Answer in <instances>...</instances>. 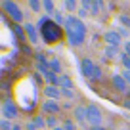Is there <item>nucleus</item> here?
I'll list each match as a JSON object with an SVG mask.
<instances>
[{
	"label": "nucleus",
	"instance_id": "f257e3e1",
	"mask_svg": "<svg viewBox=\"0 0 130 130\" xmlns=\"http://www.w3.org/2000/svg\"><path fill=\"white\" fill-rule=\"evenodd\" d=\"M37 27H38V31H40V35H42V38H44V42H48V44H54V42L61 40V37H63L61 27L56 23V21H52L48 15H40V19H38Z\"/></svg>",
	"mask_w": 130,
	"mask_h": 130
},
{
	"label": "nucleus",
	"instance_id": "f03ea898",
	"mask_svg": "<svg viewBox=\"0 0 130 130\" xmlns=\"http://www.w3.org/2000/svg\"><path fill=\"white\" fill-rule=\"evenodd\" d=\"M65 31H67V38H69L71 46H80L86 38V27L78 17L69 15L67 23H65Z\"/></svg>",
	"mask_w": 130,
	"mask_h": 130
},
{
	"label": "nucleus",
	"instance_id": "7ed1b4c3",
	"mask_svg": "<svg viewBox=\"0 0 130 130\" xmlns=\"http://www.w3.org/2000/svg\"><path fill=\"white\" fill-rule=\"evenodd\" d=\"M80 71H82L84 77L92 78V80H100V78H102V69H100L92 59H88V57H84V59L80 61Z\"/></svg>",
	"mask_w": 130,
	"mask_h": 130
},
{
	"label": "nucleus",
	"instance_id": "20e7f679",
	"mask_svg": "<svg viewBox=\"0 0 130 130\" xmlns=\"http://www.w3.org/2000/svg\"><path fill=\"white\" fill-rule=\"evenodd\" d=\"M2 8H4V12L8 13L15 23H21V21H23V12L19 10L17 4H13V2H2Z\"/></svg>",
	"mask_w": 130,
	"mask_h": 130
},
{
	"label": "nucleus",
	"instance_id": "39448f33",
	"mask_svg": "<svg viewBox=\"0 0 130 130\" xmlns=\"http://www.w3.org/2000/svg\"><path fill=\"white\" fill-rule=\"evenodd\" d=\"M88 107V122L92 124V128H98L102 124V111L98 105H86Z\"/></svg>",
	"mask_w": 130,
	"mask_h": 130
},
{
	"label": "nucleus",
	"instance_id": "423d86ee",
	"mask_svg": "<svg viewBox=\"0 0 130 130\" xmlns=\"http://www.w3.org/2000/svg\"><path fill=\"white\" fill-rule=\"evenodd\" d=\"M2 117H4L6 121H12V119L17 117V107H15V103H13L12 100H6V102L2 103Z\"/></svg>",
	"mask_w": 130,
	"mask_h": 130
},
{
	"label": "nucleus",
	"instance_id": "0eeeda50",
	"mask_svg": "<svg viewBox=\"0 0 130 130\" xmlns=\"http://www.w3.org/2000/svg\"><path fill=\"white\" fill-rule=\"evenodd\" d=\"M103 38H105V42L109 46H115V48H119V44H121V40H122L119 31H107L105 35H103Z\"/></svg>",
	"mask_w": 130,
	"mask_h": 130
},
{
	"label": "nucleus",
	"instance_id": "6e6552de",
	"mask_svg": "<svg viewBox=\"0 0 130 130\" xmlns=\"http://www.w3.org/2000/svg\"><path fill=\"white\" fill-rule=\"evenodd\" d=\"M111 84H113L115 90H119V92H128V82H126L121 75H115V77L111 78Z\"/></svg>",
	"mask_w": 130,
	"mask_h": 130
},
{
	"label": "nucleus",
	"instance_id": "1a4fd4ad",
	"mask_svg": "<svg viewBox=\"0 0 130 130\" xmlns=\"http://www.w3.org/2000/svg\"><path fill=\"white\" fill-rule=\"evenodd\" d=\"M44 94L48 100H57V98H61V88L59 86H52V84H46L44 86Z\"/></svg>",
	"mask_w": 130,
	"mask_h": 130
},
{
	"label": "nucleus",
	"instance_id": "9d476101",
	"mask_svg": "<svg viewBox=\"0 0 130 130\" xmlns=\"http://www.w3.org/2000/svg\"><path fill=\"white\" fill-rule=\"evenodd\" d=\"M25 32H27V38L31 42H38V27L32 23H27L25 25Z\"/></svg>",
	"mask_w": 130,
	"mask_h": 130
},
{
	"label": "nucleus",
	"instance_id": "9b49d317",
	"mask_svg": "<svg viewBox=\"0 0 130 130\" xmlns=\"http://www.w3.org/2000/svg\"><path fill=\"white\" fill-rule=\"evenodd\" d=\"M42 109H44L46 113H59L61 105L57 103V100H46V102L42 103Z\"/></svg>",
	"mask_w": 130,
	"mask_h": 130
},
{
	"label": "nucleus",
	"instance_id": "f8f14e48",
	"mask_svg": "<svg viewBox=\"0 0 130 130\" xmlns=\"http://www.w3.org/2000/svg\"><path fill=\"white\" fill-rule=\"evenodd\" d=\"M75 119H77V122H86L88 121V107L77 105L75 107Z\"/></svg>",
	"mask_w": 130,
	"mask_h": 130
},
{
	"label": "nucleus",
	"instance_id": "ddd939ff",
	"mask_svg": "<svg viewBox=\"0 0 130 130\" xmlns=\"http://www.w3.org/2000/svg\"><path fill=\"white\" fill-rule=\"evenodd\" d=\"M73 78L69 77V75H59V88H65V90H73Z\"/></svg>",
	"mask_w": 130,
	"mask_h": 130
},
{
	"label": "nucleus",
	"instance_id": "4468645a",
	"mask_svg": "<svg viewBox=\"0 0 130 130\" xmlns=\"http://www.w3.org/2000/svg\"><path fill=\"white\" fill-rule=\"evenodd\" d=\"M117 54H119V48H115V46H107L103 59H115V57H117Z\"/></svg>",
	"mask_w": 130,
	"mask_h": 130
},
{
	"label": "nucleus",
	"instance_id": "2eb2a0df",
	"mask_svg": "<svg viewBox=\"0 0 130 130\" xmlns=\"http://www.w3.org/2000/svg\"><path fill=\"white\" fill-rule=\"evenodd\" d=\"M50 69H52L54 75H63V73H61V63H59V59H52V61H50Z\"/></svg>",
	"mask_w": 130,
	"mask_h": 130
},
{
	"label": "nucleus",
	"instance_id": "dca6fc26",
	"mask_svg": "<svg viewBox=\"0 0 130 130\" xmlns=\"http://www.w3.org/2000/svg\"><path fill=\"white\" fill-rule=\"evenodd\" d=\"M54 21H56V23L61 27V25H65V23H67V17H65L61 12H56V15H54Z\"/></svg>",
	"mask_w": 130,
	"mask_h": 130
},
{
	"label": "nucleus",
	"instance_id": "f3484780",
	"mask_svg": "<svg viewBox=\"0 0 130 130\" xmlns=\"http://www.w3.org/2000/svg\"><path fill=\"white\" fill-rule=\"evenodd\" d=\"M103 6V2H100V0H96V2H92V6H90V13H92V15H98V13H100V8H102Z\"/></svg>",
	"mask_w": 130,
	"mask_h": 130
},
{
	"label": "nucleus",
	"instance_id": "a211bd4d",
	"mask_svg": "<svg viewBox=\"0 0 130 130\" xmlns=\"http://www.w3.org/2000/svg\"><path fill=\"white\" fill-rule=\"evenodd\" d=\"M42 8L46 10V13H54V15H56V10H54V2H52V0H46V2H42Z\"/></svg>",
	"mask_w": 130,
	"mask_h": 130
},
{
	"label": "nucleus",
	"instance_id": "6ab92c4d",
	"mask_svg": "<svg viewBox=\"0 0 130 130\" xmlns=\"http://www.w3.org/2000/svg\"><path fill=\"white\" fill-rule=\"evenodd\" d=\"M32 122L37 124V128H46V119L40 117V115H37V117L32 119Z\"/></svg>",
	"mask_w": 130,
	"mask_h": 130
},
{
	"label": "nucleus",
	"instance_id": "aec40b11",
	"mask_svg": "<svg viewBox=\"0 0 130 130\" xmlns=\"http://www.w3.org/2000/svg\"><path fill=\"white\" fill-rule=\"evenodd\" d=\"M29 6H31V10H32V12H40V8H42V2L31 0V2H29Z\"/></svg>",
	"mask_w": 130,
	"mask_h": 130
},
{
	"label": "nucleus",
	"instance_id": "412c9836",
	"mask_svg": "<svg viewBox=\"0 0 130 130\" xmlns=\"http://www.w3.org/2000/svg\"><path fill=\"white\" fill-rule=\"evenodd\" d=\"M119 21H121V25H122V27L130 29V15H126V13H124V15H121V19H119Z\"/></svg>",
	"mask_w": 130,
	"mask_h": 130
},
{
	"label": "nucleus",
	"instance_id": "4be33fe9",
	"mask_svg": "<svg viewBox=\"0 0 130 130\" xmlns=\"http://www.w3.org/2000/svg\"><path fill=\"white\" fill-rule=\"evenodd\" d=\"M121 63H122V65L126 67V69L130 71V57L126 56V54H121Z\"/></svg>",
	"mask_w": 130,
	"mask_h": 130
},
{
	"label": "nucleus",
	"instance_id": "5701e85b",
	"mask_svg": "<svg viewBox=\"0 0 130 130\" xmlns=\"http://www.w3.org/2000/svg\"><path fill=\"white\" fill-rule=\"evenodd\" d=\"M61 96L67 98V100H73V98H75V92H73V90H65V88H61Z\"/></svg>",
	"mask_w": 130,
	"mask_h": 130
},
{
	"label": "nucleus",
	"instance_id": "b1692460",
	"mask_svg": "<svg viewBox=\"0 0 130 130\" xmlns=\"http://www.w3.org/2000/svg\"><path fill=\"white\" fill-rule=\"evenodd\" d=\"M13 31H15V32H17V37H19V38H21V40H25V35H27V32H25V31H23V29H21V27H19V25H15V27H13Z\"/></svg>",
	"mask_w": 130,
	"mask_h": 130
},
{
	"label": "nucleus",
	"instance_id": "393cba45",
	"mask_svg": "<svg viewBox=\"0 0 130 130\" xmlns=\"http://www.w3.org/2000/svg\"><path fill=\"white\" fill-rule=\"evenodd\" d=\"M0 128H2V130H13V126L10 124L6 119H2V121H0Z\"/></svg>",
	"mask_w": 130,
	"mask_h": 130
},
{
	"label": "nucleus",
	"instance_id": "a878e982",
	"mask_svg": "<svg viewBox=\"0 0 130 130\" xmlns=\"http://www.w3.org/2000/svg\"><path fill=\"white\" fill-rule=\"evenodd\" d=\"M57 119L56 117H48V119H46V126H52V128H57Z\"/></svg>",
	"mask_w": 130,
	"mask_h": 130
},
{
	"label": "nucleus",
	"instance_id": "bb28decb",
	"mask_svg": "<svg viewBox=\"0 0 130 130\" xmlns=\"http://www.w3.org/2000/svg\"><path fill=\"white\" fill-rule=\"evenodd\" d=\"M63 128H65V130H77V126H75L73 121H65V122H63Z\"/></svg>",
	"mask_w": 130,
	"mask_h": 130
},
{
	"label": "nucleus",
	"instance_id": "cd10ccee",
	"mask_svg": "<svg viewBox=\"0 0 130 130\" xmlns=\"http://www.w3.org/2000/svg\"><path fill=\"white\" fill-rule=\"evenodd\" d=\"M63 6H65L67 10H69V12H73V10L77 8V2H73V0H67V2H65Z\"/></svg>",
	"mask_w": 130,
	"mask_h": 130
},
{
	"label": "nucleus",
	"instance_id": "c85d7f7f",
	"mask_svg": "<svg viewBox=\"0 0 130 130\" xmlns=\"http://www.w3.org/2000/svg\"><path fill=\"white\" fill-rule=\"evenodd\" d=\"M119 35H121V37H128V35H130V31H128V29H126V27H119Z\"/></svg>",
	"mask_w": 130,
	"mask_h": 130
},
{
	"label": "nucleus",
	"instance_id": "c756f323",
	"mask_svg": "<svg viewBox=\"0 0 130 130\" xmlns=\"http://www.w3.org/2000/svg\"><path fill=\"white\" fill-rule=\"evenodd\" d=\"M121 77H122V78H124V80H126V82H130V71H128V69H122V73H121Z\"/></svg>",
	"mask_w": 130,
	"mask_h": 130
},
{
	"label": "nucleus",
	"instance_id": "7c9ffc66",
	"mask_svg": "<svg viewBox=\"0 0 130 130\" xmlns=\"http://www.w3.org/2000/svg\"><path fill=\"white\" fill-rule=\"evenodd\" d=\"M25 130H37V124H35V122H27V124H25Z\"/></svg>",
	"mask_w": 130,
	"mask_h": 130
},
{
	"label": "nucleus",
	"instance_id": "2f4dec72",
	"mask_svg": "<svg viewBox=\"0 0 130 130\" xmlns=\"http://www.w3.org/2000/svg\"><path fill=\"white\" fill-rule=\"evenodd\" d=\"M124 54L130 57V40H128V42H124Z\"/></svg>",
	"mask_w": 130,
	"mask_h": 130
},
{
	"label": "nucleus",
	"instance_id": "473e14b6",
	"mask_svg": "<svg viewBox=\"0 0 130 130\" xmlns=\"http://www.w3.org/2000/svg\"><path fill=\"white\" fill-rule=\"evenodd\" d=\"M86 13H88V10H86V8H82L80 12H78V15H80V17H86Z\"/></svg>",
	"mask_w": 130,
	"mask_h": 130
},
{
	"label": "nucleus",
	"instance_id": "72a5a7b5",
	"mask_svg": "<svg viewBox=\"0 0 130 130\" xmlns=\"http://www.w3.org/2000/svg\"><path fill=\"white\" fill-rule=\"evenodd\" d=\"M122 105H124L126 109H130V98H128V100H126V102H122Z\"/></svg>",
	"mask_w": 130,
	"mask_h": 130
},
{
	"label": "nucleus",
	"instance_id": "f704fd0d",
	"mask_svg": "<svg viewBox=\"0 0 130 130\" xmlns=\"http://www.w3.org/2000/svg\"><path fill=\"white\" fill-rule=\"evenodd\" d=\"M13 130H23V128H21L19 124H13Z\"/></svg>",
	"mask_w": 130,
	"mask_h": 130
},
{
	"label": "nucleus",
	"instance_id": "c9c22d12",
	"mask_svg": "<svg viewBox=\"0 0 130 130\" xmlns=\"http://www.w3.org/2000/svg\"><path fill=\"white\" fill-rule=\"evenodd\" d=\"M54 130H65V128H63V126H57V128H54Z\"/></svg>",
	"mask_w": 130,
	"mask_h": 130
},
{
	"label": "nucleus",
	"instance_id": "e433bc0d",
	"mask_svg": "<svg viewBox=\"0 0 130 130\" xmlns=\"http://www.w3.org/2000/svg\"><path fill=\"white\" fill-rule=\"evenodd\" d=\"M92 130H105V128H102V126H98V128H92Z\"/></svg>",
	"mask_w": 130,
	"mask_h": 130
}]
</instances>
